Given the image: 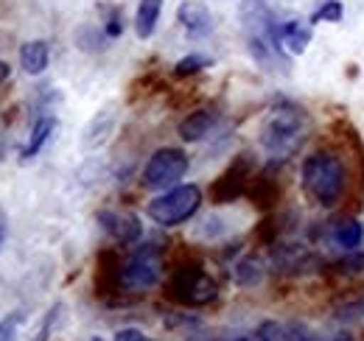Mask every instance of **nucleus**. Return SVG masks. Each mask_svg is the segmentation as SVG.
<instances>
[{
  "instance_id": "20",
  "label": "nucleus",
  "mask_w": 364,
  "mask_h": 341,
  "mask_svg": "<svg viewBox=\"0 0 364 341\" xmlns=\"http://www.w3.org/2000/svg\"><path fill=\"white\" fill-rule=\"evenodd\" d=\"M235 341H283V328L277 322H261L255 330L238 336Z\"/></svg>"
},
{
  "instance_id": "5",
  "label": "nucleus",
  "mask_w": 364,
  "mask_h": 341,
  "mask_svg": "<svg viewBox=\"0 0 364 341\" xmlns=\"http://www.w3.org/2000/svg\"><path fill=\"white\" fill-rule=\"evenodd\" d=\"M121 286L129 291H149L163 280V252L157 247H140L121 266Z\"/></svg>"
},
{
  "instance_id": "14",
  "label": "nucleus",
  "mask_w": 364,
  "mask_h": 341,
  "mask_svg": "<svg viewBox=\"0 0 364 341\" xmlns=\"http://www.w3.org/2000/svg\"><path fill=\"white\" fill-rule=\"evenodd\" d=\"M331 238H333V244L342 247L345 252H356L364 244L362 221H356V218H342V221L333 227V235H331Z\"/></svg>"
},
{
  "instance_id": "9",
  "label": "nucleus",
  "mask_w": 364,
  "mask_h": 341,
  "mask_svg": "<svg viewBox=\"0 0 364 341\" xmlns=\"http://www.w3.org/2000/svg\"><path fill=\"white\" fill-rule=\"evenodd\" d=\"M314 37V26L306 23V20H286V23H277V43L280 48H286L291 56H303L311 45Z\"/></svg>"
},
{
  "instance_id": "16",
  "label": "nucleus",
  "mask_w": 364,
  "mask_h": 341,
  "mask_svg": "<svg viewBox=\"0 0 364 341\" xmlns=\"http://www.w3.org/2000/svg\"><path fill=\"white\" fill-rule=\"evenodd\" d=\"M112 126H115V112H112V109H101L90 121V126L85 129V146H87V148L101 146V143L109 137Z\"/></svg>"
},
{
  "instance_id": "29",
  "label": "nucleus",
  "mask_w": 364,
  "mask_h": 341,
  "mask_svg": "<svg viewBox=\"0 0 364 341\" xmlns=\"http://www.w3.org/2000/svg\"><path fill=\"white\" fill-rule=\"evenodd\" d=\"M90 341H104V339H101V336H92V339Z\"/></svg>"
},
{
  "instance_id": "27",
  "label": "nucleus",
  "mask_w": 364,
  "mask_h": 341,
  "mask_svg": "<svg viewBox=\"0 0 364 341\" xmlns=\"http://www.w3.org/2000/svg\"><path fill=\"white\" fill-rule=\"evenodd\" d=\"M9 76H11V67H9V62H3V59H0V85H3V82H9Z\"/></svg>"
},
{
  "instance_id": "19",
  "label": "nucleus",
  "mask_w": 364,
  "mask_h": 341,
  "mask_svg": "<svg viewBox=\"0 0 364 341\" xmlns=\"http://www.w3.org/2000/svg\"><path fill=\"white\" fill-rule=\"evenodd\" d=\"M213 65V59L210 56H205V53H188V56H182L180 62L174 65V73L185 79V76H196V73H202L205 67H210Z\"/></svg>"
},
{
  "instance_id": "23",
  "label": "nucleus",
  "mask_w": 364,
  "mask_h": 341,
  "mask_svg": "<svg viewBox=\"0 0 364 341\" xmlns=\"http://www.w3.org/2000/svg\"><path fill=\"white\" fill-rule=\"evenodd\" d=\"M283 341H356L350 333H331V336H309L306 330H300L297 336H286L283 330Z\"/></svg>"
},
{
  "instance_id": "2",
  "label": "nucleus",
  "mask_w": 364,
  "mask_h": 341,
  "mask_svg": "<svg viewBox=\"0 0 364 341\" xmlns=\"http://www.w3.org/2000/svg\"><path fill=\"white\" fill-rule=\"evenodd\" d=\"M306 137V115L300 107L283 104L274 107L261 126V146L272 160H286L297 151V146Z\"/></svg>"
},
{
  "instance_id": "18",
  "label": "nucleus",
  "mask_w": 364,
  "mask_h": 341,
  "mask_svg": "<svg viewBox=\"0 0 364 341\" xmlns=\"http://www.w3.org/2000/svg\"><path fill=\"white\" fill-rule=\"evenodd\" d=\"M345 17V6L342 0H322L317 6V11L309 17L311 26H319V23H342Z\"/></svg>"
},
{
  "instance_id": "21",
  "label": "nucleus",
  "mask_w": 364,
  "mask_h": 341,
  "mask_svg": "<svg viewBox=\"0 0 364 341\" xmlns=\"http://www.w3.org/2000/svg\"><path fill=\"white\" fill-rule=\"evenodd\" d=\"M23 310H11L9 316H3L0 319V341H14L17 339V330H20V325H23Z\"/></svg>"
},
{
  "instance_id": "26",
  "label": "nucleus",
  "mask_w": 364,
  "mask_h": 341,
  "mask_svg": "<svg viewBox=\"0 0 364 341\" xmlns=\"http://www.w3.org/2000/svg\"><path fill=\"white\" fill-rule=\"evenodd\" d=\"M112 341H151V339H149L143 330H137V328H121Z\"/></svg>"
},
{
  "instance_id": "15",
  "label": "nucleus",
  "mask_w": 364,
  "mask_h": 341,
  "mask_svg": "<svg viewBox=\"0 0 364 341\" xmlns=\"http://www.w3.org/2000/svg\"><path fill=\"white\" fill-rule=\"evenodd\" d=\"M232 280H235V286H241V288H255V286L264 280V260L255 255L241 257V260L235 263V269H232Z\"/></svg>"
},
{
  "instance_id": "28",
  "label": "nucleus",
  "mask_w": 364,
  "mask_h": 341,
  "mask_svg": "<svg viewBox=\"0 0 364 341\" xmlns=\"http://www.w3.org/2000/svg\"><path fill=\"white\" fill-rule=\"evenodd\" d=\"M3 241H6V215L0 213V247H3Z\"/></svg>"
},
{
  "instance_id": "11",
  "label": "nucleus",
  "mask_w": 364,
  "mask_h": 341,
  "mask_svg": "<svg viewBox=\"0 0 364 341\" xmlns=\"http://www.w3.org/2000/svg\"><path fill=\"white\" fill-rule=\"evenodd\" d=\"M48 62H50V45L46 40H31L20 48V67L28 76H40L46 73Z\"/></svg>"
},
{
  "instance_id": "7",
  "label": "nucleus",
  "mask_w": 364,
  "mask_h": 341,
  "mask_svg": "<svg viewBox=\"0 0 364 341\" xmlns=\"http://www.w3.org/2000/svg\"><path fill=\"white\" fill-rule=\"evenodd\" d=\"M98 224L118 241V244H137L143 235V224L135 213H124V210H101L95 215Z\"/></svg>"
},
{
  "instance_id": "24",
  "label": "nucleus",
  "mask_w": 364,
  "mask_h": 341,
  "mask_svg": "<svg viewBox=\"0 0 364 341\" xmlns=\"http://www.w3.org/2000/svg\"><path fill=\"white\" fill-rule=\"evenodd\" d=\"M339 269H342L345 274H359V271H364V252L362 249L348 252V257L339 260Z\"/></svg>"
},
{
  "instance_id": "4",
  "label": "nucleus",
  "mask_w": 364,
  "mask_h": 341,
  "mask_svg": "<svg viewBox=\"0 0 364 341\" xmlns=\"http://www.w3.org/2000/svg\"><path fill=\"white\" fill-rule=\"evenodd\" d=\"M188 166H191V160L182 148H171V146L157 148L149 157V163L143 166L140 182H143L146 190H160L163 193V190L180 185V179L188 173Z\"/></svg>"
},
{
  "instance_id": "8",
  "label": "nucleus",
  "mask_w": 364,
  "mask_h": 341,
  "mask_svg": "<svg viewBox=\"0 0 364 341\" xmlns=\"http://www.w3.org/2000/svg\"><path fill=\"white\" fill-rule=\"evenodd\" d=\"M177 23L191 37H208L213 31V14L202 0H182L177 6Z\"/></svg>"
},
{
  "instance_id": "22",
  "label": "nucleus",
  "mask_w": 364,
  "mask_h": 341,
  "mask_svg": "<svg viewBox=\"0 0 364 341\" xmlns=\"http://www.w3.org/2000/svg\"><path fill=\"white\" fill-rule=\"evenodd\" d=\"M124 11L118 9V6H112L109 9V14H107V23H104V34L109 37V40H118L121 34H124Z\"/></svg>"
},
{
  "instance_id": "25",
  "label": "nucleus",
  "mask_w": 364,
  "mask_h": 341,
  "mask_svg": "<svg viewBox=\"0 0 364 341\" xmlns=\"http://www.w3.org/2000/svg\"><path fill=\"white\" fill-rule=\"evenodd\" d=\"M59 310H62V305H53V308L48 310L46 319H43V325H40V330L34 333V339L31 341H48L50 330H53V322H56V316H59Z\"/></svg>"
},
{
  "instance_id": "13",
  "label": "nucleus",
  "mask_w": 364,
  "mask_h": 341,
  "mask_svg": "<svg viewBox=\"0 0 364 341\" xmlns=\"http://www.w3.org/2000/svg\"><path fill=\"white\" fill-rule=\"evenodd\" d=\"M160 11H163V0H140V3H137V14H135L137 40H149V37L157 31Z\"/></svg>"
},
{
  "instance_id": "3",
  "label": "nucleus",
  "mask_w": 364,
  "mask_h": 341,
  "mask_svg": "<svg viewBox=\"0 0 364 341\" xmlns=\"http://www.w3.org/2000/svg\"><path fill=\"white\" fill-rule=\"evenodd\" d=\"M199 207H202L199 185H174L146 205V215L160 227H180L191 221Z\"/></svg>"
},
{
  "instance_id": "6",
  "label": "nucleus",
  "mask_w": 364,
  "mask_h": 341,
  "mask_svg": "<svg viewBox=\"0 0 364 341\" xmlns=\"http://www.w3.org/2000/svg\"><path fill=\"white\" fill-rule=\"evenodd\" d=\"M171 294L185 305H208L219 297V286L199 266H182L171 277Z\"/></svg>"
},
{
  "instance_id": "10",
  "label": "nucleus",
  "mask_w": 364,
  "mask_h": 341,
  "mask_svg": "<svg viewBox=\"0 0 364 341\" xmlns=\"http://www.w3.org/2000/svg\"><path fill=\"white\" fill-rule=\"evenodd\" d=\"M216 124H219V115L213 109H196L188 118H182L177 131H180V137L185 143H199L213 131Z\"/></svg>"
},
{
  "instance_id": "17",
  "label": "nucleus",
  "mask_w": 364,
  "mask_h": 341,
  "mask_svg": "<svg viewBox=\"0 0 364 341\" xmlns=\"http://www.w3.org/2000/svg\"><path fill=\"white\" fill-rule=\"evenodd\" d=\"M274 263L280 266V271H283V269H306V266L311 263V255H309V249L300 247V244H286V247H280V249L274 252Z\"/></svg>"
},
{
  "instance_id": "1",
  "label": "nucleus",
  "mask_w": 364,
  "mask_h": 341,
  "mask_svg": "<svg viewBox=\"0 0 364 341\" xmlns=\"http://www.w3.org/2000/svg\"><path fill=\"white\" fill-rule=\"evenodd\" d=\"M300 182L311 202H317L319 207H333L345 196L348 170L333 151H314L303 160Z\"/></svg>"
},
{
  "instance_id": "12",
  "label": "nucleus",
  "mask_w": 364,
  "mask_h": 341,
  "mask_svg": "<svg viewBox=\"0 0 364 341\" xmlns=\"http://www.w3.org/2000/svg\"><path fill=\"white\" fill-rule=\"evenodd\" d=\"M56 118L53 115H43L37 124H34V129H31V137H28V143H26V148L20 151V160L23 163H28V160H34L43 148H46V143L53 137V131H56Z\"/></svg>"
}]
</instances>
